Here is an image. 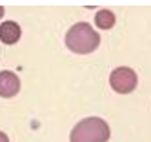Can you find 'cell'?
I'll use <instances>...</instances> for the list:
<instances>
[{"instance_id":"obj_4","label":"cell","mask_w":151,"mask_h":142,"mask_svg":"<svg viewBox=\"0 0 151 142\" xmlns=\"http://www.w3.org/2000/svg\"><path fill=\"white\" fill-rule=\"evenodd\" d=\"M20 91V80L11 71H0V97L11 98Z\"/></svg>"},{"instance_id":"obj_2","label":"cell","mask_w":151,"mask_h":142,"mask_svg":"<svg viewBox=\"0 0 151 142\" xmlns=\"http://www.w3.org/2000/svg\"><path fill=\"white\" fill-rule=\"evenodd\" d=\"M109 140V126L99 117H88L71 129L69 142H107Z\"/></svg>"},{"instance_id":"obj_1","label":"cell","mask_w":151,"mask_h":142,"mask_svg":"<svg viewBox=\"0 0 151 142\" xmlns=\"http://www.w3.org/2000/svg\"><path fill=\"white\" fill-rule=\"evenodd\" d=\"M99 44H100V35L89 24H86V22L75 24L66 35L68 49L73 53H78V55H86V53L95 51L99 48Z\"/></svg>"},{"instance_id":"obj_3","label":"cell","mask_w":151,"mask_h":142,"mask_svg":"<svg viewBox=\"0 0 151 142\" xmlns=\"http://www.w3.org/2000/svg\"><path fill=\"white\" fill-rule=\"evenodd\" d=\"M109 84L116 93L126 95V93H131L137 87L138 79H137V73L131 68H116L109 75Z\"/></svg>"},{"instance_id":"obj_7","label":"cell","mask_w":151,"mask_h":142,"mask_svg":"<svg viewBox=\"0 0 151 142\" xmlns=\"http://www.w3.org/2000/svg\"><path fill=\"white\" fill-rule=\"evenodd\" d=\"M0 142H9V138H7V135L4 131H0Z\"/></svg>"},{"instance_id":"obj_6","label":"cell","mask_w":151,"mask_h":142,"mask_svg":"<svg viewBox=\"0 0 151 142\" xmlns=\"http://www.w3.org/2000/svg\"><path fill=\"white\" fill-rule=\"evenodd\" d=\"M95 22L100 29H111L115 26V15L109 9H100L95 17Z\"/></svg>"},{"instance_id":"obj_5","label":"cell","mask_w":151,"mask_h":142,"mask_svg":"<svg viewBox=\"0 0 151 142\" xmlns=\"http://www.w3.org/2000/svg\"><path fill=\"white\" fill-rule=\"evenodd\" d=\"M0 40L4 44H7V46L17 44L20 40V26L13 20L2 22V24H0Z\"/></svg>"},{"instance_id":"obj_8","label":"cell","mask_w":151,"mask_h":142,"mask_svg":"<svg viewBox=\"0 0 151 142\" xmlns=\"http://www.w3.org/2000/svg\"><path fill=\"white\" fill-rule=\"evenodd\" d=\"M4 17V7H0V18Z\"/></svg>"}]
</instances>
